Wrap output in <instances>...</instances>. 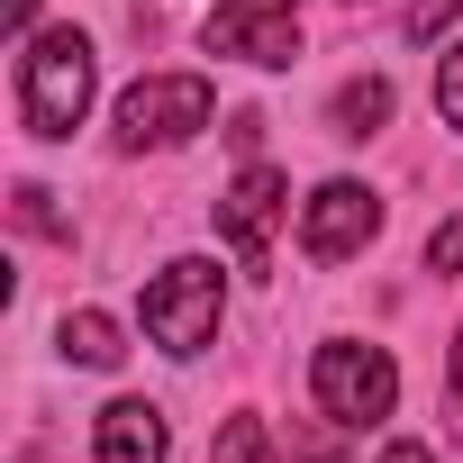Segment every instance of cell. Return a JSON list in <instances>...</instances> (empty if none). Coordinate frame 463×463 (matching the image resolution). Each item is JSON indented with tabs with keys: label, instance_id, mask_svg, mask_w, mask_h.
Instances as JSON below:
<instances>
[{
	"label": "cell",
	"instance_id": "1",
	"mask_svg": "<svg viewBox=\"0 0 463 463\" xmlns=\"http://www.w3.org/2000/svg\"><path fill=\"white\" fill-rule=\"evenodd\" d=\"M91 82H100V64H91V37L82 28L28 37V55H19V109H28L37 137H73L82 109H91Z\"/></svg>",
	"mask_w": 463,
	"mask_h": 463
},
{
	"label": "cell",
	"instance_id": "2",
	"mask_svg": "<svg viewBox=\"0 0 463 463\" xmlns=\"http://www.w3.org/2000/svg\"><path fill=\"white\" fill-rule=\"evenodd\" d=\"M218 309H227V282H218L209 255H182V264H164V273L146 282V336H155L164 354H182V364L218 336Z\"/></svg>",
	"mask_w": 463,
	"mask_h": 463
},
{
	"label": "cell",
	"instance_id": "3",
	"mask_svg": "<svg viewBox=\"0 0 463 463\" xmlns=\"http://www.w3.org/2000/svg\"><path fill=\"white\" fill-rule=\"evenodd\" d=\"M309 391H318V409H327L336 427H373V418H391V409H400V364H391L382 345L336 336V345H318Z\"/></svg>",
	"mask_w": 463,
	"mask_h": 463
},
{
	"label": "cell",
	"instance_id": "4",
	"mask_svg": "<svg viewBox=\"0 0 463 463\" xmlns=\"http://www.w3.org/2000/svg\"><path fill=\"white\" fill-rule=\"evenodd\" d=\"M209 82L200 73H146L137 91H118V155H146V146H182V137H200L209 128Z\"/></svg>",
	"mask_w": 463,
	"mask_h": 463
},
{
	"label": "cell",
	"instance_id": "5",
	"mask_svg": "<svg viewBox=\"0 0 463 463\" xmlns=\"http://www.w3.org/2000/svg\"><path fill=\"white\" fill-rule=\"evenodd\" d=\"M382 237V200L364 191V182H318L309 191V209H300V255L309 264H345V255H364Z\"/></svg>",
	"mask_w": 463,
	"mask_h": 463
},
{
	"label": "cell",
	"instance_id": "6",
	"mask_svg": "<svg viewBox=\"0 0 463 463\" xmlns=\"http://www.w3.org/2000/svg\"><path fill=\"white\" fill-rule=\"evenodd\" d=\"M200 37H209L218 55H237V64H264V73H282V64L300 55V19L282 10V0H218Z\"/></svg>",
	"mask_w": 463,
	"mask_h": 463
},
{
	"label": "cell",
	"instance_id": "7",
	"mask_svg": "<svg viewBox=\"0 0 463 463\" xmlns=\"http://www.w3.org/2000/svg\"><path fill=\"white\" fill-rule=\"evenodd\" d=\"M282 209H291V182H282L273 164H246L237 182H227V200H218V227H227V246H237V264H246V273H264Z\"/></svg>",
	"mask_w": 463,
	"mask_h": 463
},
{
	"label": "cell",
	"instance_id": "8",
	"mask_svg": "<svg viewBox=\"0 0 463 463\" xmlns=\"http://www.w3.org/2000/svg\"><path fill=\"white\" fill-rule=\"evenodd\" d=\"M100 463H173V427L155 400H109L100 409Z\"/></svg>",
	"mask_w": 463,
	"mask_h": 463
},
{
	"label": "cell",
	"instance_id": "9",
	"mask_svg": "<svg viewBox=\"0 0 463 463\" xmlns=\"http://www.w3.org/2000/svg\"><path fill=\"white\" fill-rule=\"evenodd\" d=\"M64 354H73V364H91V373H109V364L128 354V345H118V318H100V309H73V318H64Z\"/></svg>",
	"mask_w": 463,
	"mask_h": 463
},
{
	"label": "cell",
	"instance_id": "10",
	"mask_svg": "<svg viewBox=\"0 0 463 463\" xmlns=\"http://www.w3.org/2000/svg\"><path fill=\"white\" fill-rule=\"evenodd\" d=\"M382 118H391V82H382V73H364V82L336 91V137H373Z\"/></svg>",
	"mask_w": 463,
	"mask_h": 463
},
{
	"label": "cell",
	"instance_id": "11",
	"mask_svg": "<svg viewBox=\"0 0 463 463\" xmlns=\"http://www.w3.org/2000/svg\"><path fill=\"white\" fill-rule=\"evenodd\" d=\"M209 463H273L264 418H227V427H218V445H209Z\"/></svg>",
	"mask_w": 463,
	"mask_h": 463
},
{
	"label": "cell",
	"instance_id": "12",
	"mask_svg": "<svg viewBox=\"0 0 463 463\" xmlns=\"http://www.w3.org/2000/svg\"><path fill=\"white\" fill-rule=\"evenodd\" d=\"M427 273H454V282H463V209L427 237Z\"/></svg>",
	"mask_w": 463,
	"mask_h": 463
},
{
	"label": "cell",
	"instance_id": "13",
	"mask_svg": "<svg viewBox=\"0 0 463 463\" xmlns=\"http://www.w3.org/2000/svg\"><path fill=\"white\" fill-rule=\"evenodd\" d=\"M436 109H445V128H463V46L436 64Z\"/></svg>",
	"mask_w": 463,
	"mask_h": 463
},
{
	"label": "cell",
	"instance_id": "14",
	"mask_svg": "<svg viewBox=\"0 0 463 463\" xmlns=\"http://www.w3.org/2000/svg\"><path fill=\"white\" fill-rule=\"evenodd\" d=\"M445 19H463V0H409V37H436Z\"/></svg>",
	"mask_w": 463,
	"mask_h": 463
},
{
	"label": "cell",
	"instance_id": "15",
	"mask_svg": "<svg viewBox=\"0 0 463 463\" xmlns=\"http://www.w3.org/2000/svg\"><path fill=\"white\" fill-rule=\"evenodd\" d=\"M382 463H436V454H427L418 436H400V445H382Z\"/></svg>",
	"mask_w": 463,
	"mask_h": 463
},
{
	"label": "cell",
	"instance_id": "16",
	"mask_svg": "<svg viewBox=\"0 0 463 463\" xmlns=\"http://www.w3.org/2000/svg\"><path fill=\"white\" fill-rule=\"evenodd\" d=\"M454 427H463V336H454Z\"/></svg>",
	"mask_w": 463,
	"mask_h": 463
},
{
	"label": "cell",
	"instance_id": "17",
	"mask_svg": "<svg viewBox=\"0 0 463 463\" xmlns=\"http://www.w3.org/2000/svg\"><path fill=\"white\" fill-rule=\"evenodd\" d=\"M28 19H37V0H10V28H19V37H28Z\"/></svg>",
	"mask_w": 463,
	"mask_h": 463
},
{
	"label": "cell",
	"instance_id": "18",
	"mask_svg": "<svg viewBox=\"0 0 463 463\" xmlns=\"http://www.w3.org/2000/svg\"><path fill=\"white\" fill-rule=\"evenodd\" d=\"M282 10H291V0H282Z\"/></svg>",
	"mask_w": 463,
	"mask_h": 463
}]
</instances>
